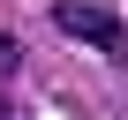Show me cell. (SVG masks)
<instances>
[{"instance_id": "cell-1", "label": "cell", "mask_w": 128, "mask_h": 120, "mask_svg": "<svg viewBox=\"0 0 128 120\" xmlns=\"http://www.w3.org/2000/svg\"><path fill=\"white\" fill-rule=\"evenodd\" d=\"M53 23L68 30L76 45H98V53H128V30H120V15H113V8H90V0H60V8H53Z\"/></svg>"}, {"instance_id": "cell-2", "label": "cell", "mask_w": 128, "mask_h": 120, "mask_svg": "<svg viewBox=\"0 0 128 120\" xmlns=\"http://www.w3.org/2000/svg\"><path fill=\"white\" fill-rule=\"evenodd\" d=\"M15 60H23V45H15V38H0V75H8Z\"/></svg>"}, {"instance_id": "cell-3", "label": "cell", "mask_w": 128, "mask_h": 120, "mask_svg": "<svg viewBox=\"0 0 128 120\" xmlns=\"http://www.w3.org/2000/svg\"><path fill=\"white\" fill-rule=\"evenodd\" d=\"M0 120H15V105H0Z\"/></svg>"}]
</instances>
